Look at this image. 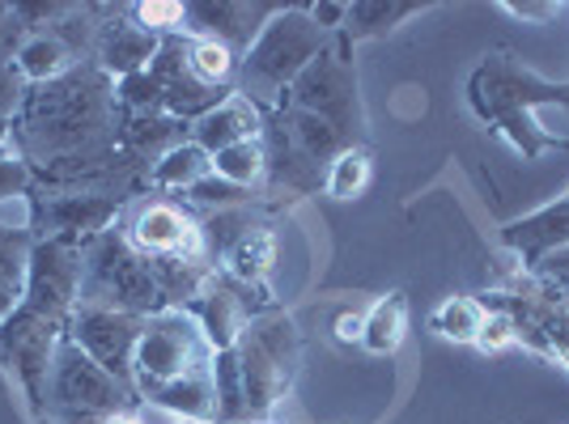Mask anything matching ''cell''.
Listing matches in <instances>:
<instances>
[{
    "label": "cell",
    "mask_w": 569,
    "mask_h": 424,
    "mask_svg": "<svg viewBox=\"0 0 569 424\" xmlns=\"http://www.w3.org/2000/svg\"><path fill=\"white\" fill-rule=\"evenodd\" d=\"M332 34H323L310 22L307 9H281L272 13L260 39L247 48L238 64V94L251 98L256 107H281V94L307 72V64L328 48Z\"/></svg>",
    "instance_id": "obj_3"
},
{
    "label": "cell",
    "mask_w": 569,
    "mask_h": 424,
    "mask_svg": "<svg viewBox=\"0 0 569 424\" xmlns=\"http://www.w3.org/2000/svg\"><path fill=\"white\" fill-rule=\"evenodd\" d=\"M213 382H217V424H242L247 421V391H242V374H238L234 349L217 353Z\"/></svg>",
    "instance_id": "obj_27"
},
{
    "label": "cell",
    "mask_w": 569,
    "mask_h": 424,
    "mask_svg": "<svg viewBox=\"0 0 569 424\" xmlns=\"http://www.w3.org/2000/svg\"><path fill=\"white\" fill-rule=\"evenodd\" d=\"M179 424H191V421H179Z\"/></svg>",
    "instance_id": "obj_43"
},
{
    "label": "cell",
    "mask_w": 569,
    "mask_h": 424,
    "mask_svg": "<svg viewBox=\"0 0 569 424\" xmlns=\"http://www.w3.org/2000/svg\"><path fill=\"white\" fill-rule=\"evenodd\" d=\"M81 246L86 242H72V238H34L22 293L26 310L69 323V314L81 302Z\"/></svg>",
    "instance_id": "obj_8"
},
{
    "label": "cell",
    "mask_w": 569,
    "mask_h": 424,
    "mask_svg": "<svg viewBox=\"0 0 569 424\" xmlns=\"http://www.w3.org/2000/svg\"><path fill=\"white\" fill-rule=\"evenodd\" d=\"M307 13H310V22L319 26L323 34H340V30H345V18H349V4H340V0H323V4H310Z\"/></svg>",
    "instance_id": "obj_37"
},
{
    "label": "cell",
    "mask_w": 569,
    "mask_h": 424,
    "mask_svg": "<svg viewBox=\"0 0 569 424\" xmlns=\"http://www.w3.org/2000/svg\"><path fill=\"white\" fill-rule=\"evenodd\" d=\"M238 64H242V60H238L226 43H217V39H191V43H188V69H191V77H196L200 85L226 90V85L234 81Z\"/></svg>",
    "instance_id": "obj_25"
},
{
    "label": "cell",
    "mask_w": 569,
    "mask_h": 424,
    "mask_svg": "<svg viewBox=\"0 0 569 424\" xmlns=\"http://www.w3.org/2000/svg\"><path fill=\"white\" fill-rule=\"evenodd\" d=\"M188 310L196 314V323L204 327V335H209V344H213L217 353L234 349L238 335L256 319V314H251V302L242 297V289H234L230 281H217V276Z\"/></svg>",
    "instance_id": "obj_16"
},
{
    "label": "cell",
    "mask_w": 569,
    "mask_h": 424,
    "mask_svg": "<svg viewBox=\"0 0 569 424\" xmlns=\"http://www.w3.org/2000/svg\"><path fill=\"white\" fill-rule=\"evenodd\" d=\"M13 144V119L0 115V149H9Z\"/></svg>",
    "instance_id": "obj_40"
},
{
    "label": "cell",
    "mask_w": 569,
    "mask_h": 424,
    "mask_svg": "<svg viewBox=\"0 0 569 424\" xmlns=\"http://www.w3.org/2000/svg\"><path fill=\"white\" fill-rule=\"evenodd\" d=\"M34 238L18 230H0V323L22 306L26 293V267H30Z\"/></svg>",
    "instance_id": "obj_24"
},
{
    "label": "cell",
    "mask_w": 569,
    "mask_h": 424,
    "mask_svg": "<svg viewBox=\"0 0 569 424\" xmlns=\"http://www.w3.org/2000/svg\"><path fill=\"white\" fill-rule=\"evenodd\" d=\"M213 174H221L226 183L234 188H256L263 179V144L260 141H242L234 149H221L213 158Z\"/></svg>",
    "instance_id": "obj_29"
},
{
    "label": "cell",
    "mask_w": 569,
    "mask_h": 424,
    "mask_svg": "<svg viewBox=\"0 0 569 424\" xmlns=\"http://www.w3.org/2000/svg\"><path fill=\"white\" fill-rule=\"evenodd\" d=\"M141 314H123V310L102 306H77L69 314V323H64V335L72 344L86 356H94L98 365L116 382H123L128 391H132V356H137V344H141Z\"/></svg>",
    "instance_id": "obj_9"
},
{
    "label": "cell",
    "mask_w": 569,
    "mask_h": 424,
    "mask_svg": "<svg viewBox=\"0 0 569 424\" xmlns=\"http://www.w3.org/2000/svg\"><path fill=\"white\" fill-rule=\"evenodd\" d=\"M209 174H213V153H204L196 141H183L179 149H170L167 158L153 162L149 183L158 191H188Z\"/></svg>",
    "instance_id": "obj_23"
},
{
    "label": "cell",
    "mask_w": 569,
    "mask_h": 424,
    "mask_svg": "<svg viewBox=\"0 0 569 424\" xmlns=\"http://www.w3.org/2000/svg\"><path fill=\"white\" fill-rule=\"evenodd\" d=\"M361 331H366V314L361 310H345L340 319H336V344H361Z\"/></svg>",
    "instance_id": "obj_39"
},
{
    "label": "cell",
    "mask_w": 569,
    "mask_h": 424,
    "mask_svg": "<svg viewBox=\"0 0 569 424\" xmlns=\"http://www.w3.org/2000/svg\"><path fill=\"white\" fill-rule=\"evenodd\" d=\"M263 174L284 191H298V195H310V191L323 188V179H328V170L319 162H310L307 153L293 144V137L284 132L281 119H272V123H263Z\"/></svg>",
    "instance_id": "obj_15"
},
{
    "label": "cell",
    "mask_w": 569,
    "mask_h": 424,
    "mask_svg": "<svg viewBox=\"0 0 569 424\" xmlns=\"http://www.w3.org/2000/svg\"><path fill=\"white\" fill-rule=\"evenodd\" d=\"M183 141H191V123L174 115H123L119 123V144L132 162H158Z\"/></svg>",
    "instance_id": "obj_17"
},
{
    "label": "cell",
    "mask_w": 569,
    "mask_h": 424,
    "mask_svg": "<svg viewBox=\"0 0 569 424\" xmlns=\"http://www.w3.org/2000/svg\"><path fill=\"white\" fill-rule=\"evenodd\" d=\"M510 340H515V319H510V314H485V327H480V340H476V344H480V349H506V344H510Z\"/></svg>",
    "instance_id": "obj_36"
},
{
    "label": "cell",
    "mask_w": 569,
    "mask_h": 424,
    "mask_svg": "<svg viewBox=\"0 0 569 424\" xmlns=\"http://www.w3.org/2000/svg\"><path fill=\"white\" fill-rule=\"evenodd\" d=\"M242 424H268V421H242Z\"/></svg>",
    "instance_id": "obj_42"
},
{
    "label": "cell",
    "mask_w": 569,
    "mask_h": 424,
    "mask_svg": "<svg viewBox=\"0 0 569 424\" xmlns=\"http://www.w3.org/2000/svg\"><path fill=\"white\" fill-rule=\"evenodd\" d=\"M191 204H200V209H238V204H247V188H234V183H226L221 174H209V179H200L196 188L183 191Z\"/></svg>",
    "instance_id": "obj_33"
},
{
    "label": "cell",
    "mask_w": 569,
    "mask_h": 424,
    "mask_svg": "<svg viewBox=\"0 0 569 424\" xmlns=\"http://www.w3.org/2000/svg\"><path fill=\"white\" fill-rule=\"evenodd\" d=\"M102 424H144V421L137 416V412H116V416H107Z\"/></svg>",
    "instance_id": "obj_41"
},
{
    "label": "cell",
    "mask_w": 569,
    "mask_h": 424,
    "mask_svg": "<svg viewBox=\"0 0 569 424\" xmlns=\"http://www.w3.org/2000/svg\"><path fill=\"white\" fill-rule=\"evenodd\" d=\"M34 183V174H30V165L18 158V149L9 144V149H0V200H13V195H26Z\"/></svg>",
    "instance_id": "obj_34"
},
{
    "label": "cell",
    "mask_w": 569,
    "mask_h": 424,
    "mask_svg": "<svg viewBox=\"0 0 569 424\" xmlns=\"http://www.w3.org/2000/svg\"><path fill=\"white\" fill-rule=\"evenodd\" d=\"M153 55H158V39L132 22L128 9L102 4V26H98L94 51H90V60H94L98 69L107 72V77H116V81H123L132 72L149 69Z\"/></svg>",
    "instance_id": "obj_12"
},
{
    "label": "cell",
    "mask_w": 569,
    "mask_h": 424,
    "mask_svg": "<svg viewBox=\"0 0 569 424\" xmlns=\"http://www.w3.org/2000/svg\"><path fill=\"white\" fill-rule=\"evenodd\" d=\"M200 230H204L209 260H221V255H226V251H230V246H234V242L247 234V230H256V221H251V209H247V204H238V209L209 212V216L200 221Z\"/></svg>",
    "instance_id": "obj_30"
},
{
    "label": "cell",
    "mask_w": 569,
    "mask_h": 424,
    "mask_svg": "<svg viewBox=\"0 0 569 424\" xmlns=\"http://www.w3.org/2000/svg\"><path fill=\"white\" fill-rule=\"evenodd\" d=\"M408 335V297L400 289L379 297L366 310V331H361V349L375 356H391Z\"/></svg>",
    "instance_id": "obj_22"
},
{
    "label": "cell",
    "mask_w": 569,
    "mask_h": 424,
    "mask_svg": "<svg viewBox=\"0 0 569 424\" xmlns=\"http://www.w3.org/2000/svg\"><path fill=\"white\" fill-rule=\"evenodd\" d=\"M408 13H417V4H400V0H357L349 4V18H345V34L353 39H366V34H382L396 22H403Z\"/></svg>",
    "instance_id": "obj_28"
},
{
    "label": "cell",
    "mask_w": 569,
    "mask_h": 424,
    "mask_svg": "<svg viewBox=\"0 0 569 424\" xmlns=\"http://www.w3.org/2000/svg\"><path fill=\"white\" fill-rule=\"evenodd\" d=\"M263 137V111L242 94H230L221 107H213L209 115H200L191 123V141L200 144L204 153H221L234 149L242 141H260Z\"/></svg>",
    "instance_id": "obj_14"
},
{
    "label": "cell",
    "mask_w": 569,
    "mask_h": 424,
    "mask_svg": "<svg viewBox=\"0 0 569 424\" xmlns=\"http://www.w3.org/2000/svg\"><path fill=\"white\" fill-rule=\"evenodd\" d=\"M123 238L141 251L144 260H183V263H204L209 246H204V230L183 204L174 200H144L132 209Z\"/></svg>",
    "instance_id": "obj_10"
},
{
    "label": "cell",
    "mask_w": 569,
    "mask_h": 424,
    "mask_svg": "<svg viewBox=\"0 0 569 424\" xmlns=\"http://www.w3.org/2000/svg\"><path fill=\"white\" fill-rule=\"evenodd\" d=\"M60 340H64V323L43 319L26 306H18L0 323V370L18 382L26 416L34 424H43L48 416V382Z\"/></svg>",
    "instance_id": "obj_6"
},
{
    "label": "cell",
    "mask_w": 569,
    "mask_h": 424,
    "mask_svg": "<svg viewBox=\"0 0 569 424\" xmlns=\"http://www.w3.org/2000/svg\"><path fill=\"white\" fill-rule=\"evenodd\" d=\"M536 267H540V276H545L548 284H557L561 293H569V246L548 251L545 260H536Z\"/></svg>",
    "instance_id": "obj_38"
},
{
    "label": "cell",
    "mask_w": 569,
    "mask_h": 424,
    "mask_svg": "<svg viewBox=\"0 0 569 424\" xmlns=\"http://www.w3.org/2000/svg\"><path fill=\"white\" fill-rule=\"evenodd\" d=\"M433 331L442 340H455V344H476L480 340V327H485V310L472 297H447L442 306L433 310Z\"/></svg>",
    "instance_id": "obj_26"
},
{
    "label": "cell",
    "mask_w": 569,
    "mask_h": 424,
    "mask_svg": "<svg viewBox=\"0 0 569 424\" xmlns=\"http://www.w3.org/2000/svg\"><path fill=\"white\" fill-rule=\"evenodd\" d=\"M268 4H242V0H217V4H188V34L191 39H217L234 51L238 60L260 39L268 26Z\"/></svg>",
    "instance_id": "obj_13"
},
{
    "label": "cell",
    "mask_w": 569,
    "mask_h": 424,
    "mask_svg": "<svg viewBox=\"0 0 569 424\" xmlns=\"http://www.w3.org/2000/svg\"><path fill=\"white\" fill-rule=\"evenodd\" d=\"M77 64L81 60L51 30H30L22 39V48H18V55H13V69L22 77V85H48L56 77L72 72Z\"/></svg>",
    "instance_id": "obj_20"
},
{
    "label": "cell",
    "mask_w": 569,
    "mask_h": 424,
    "mask_svg": "<svg viewBox=\"0 0 569 424\" xmlns=\"http://www.w3.org/2000/svg\"><path fill=\"white\" fill-rule=\"evenodd\" d=\"M22 94H26V85H22V77H18V69H13V60H0V115L13 119Z\"/></svg>",
    "instance_id": "obj_35"
},
{
    "label": "cell",
    "mask_w": 569,
    "mask_h": 424,
    "mask_svg": "<svg viewBox=\"0 0 569 424\" xmlns=\"http://www.w3.org/2000/svg\"><path fill=\"white\" fill-rule=\"evenodd\" d=\"M366 183H370V153H366V149H353V144L328 165V179H323L328 195H336V200H353Z\"/></svg>",
    "instance_id": "obj_31"
},
{
    "label": "cell",
    "mask_w": 569,
    "mask_h": 424,
    "mask_svg": "<svg viewBox=\"0 0 569 424\" xmlns=\"http://www.w3.org/2000/svg\"><path fill=\"white\" fill-rule=\"evenodd\" d=\"M284 98H289V107L332 123L345 141L353 137L361 111H357V72L353 60H349V48H345V30L336 39H328V48L310 60L307 72L289 85Z\"/></svg>",
    "instance_id": "obj_7"
},
{
    "label": "cell",
    "mask_w": 569,
    "mask_h": 424,
    "mask_svg": "<svg viewBox=\"0 0 569 424\" xmlns=\"http://www.w3.org/2000/svg\"><path fill=\"white\" fill-rule=\"evenodd\" d=\"M128 13L153 39L188 34V4H179V0H144V4H128Z\"/></svg>",
    "instance_id": "obj_32"
},
{
    "label": "cell",
    "mask_w": 569,
    "mask_h": 424,
    "mask_svg": "<svg viewBox=\"0 0 569 424\" xmlns=\"http://www.w3.org/2000/svg\"><path fill=\"white\" fill-rule=\"evenodd\" d=\"M238 374L247 391V421H268V412L289 395L298 361H302V335L289 314H256L234 344Z\"/></svg>",
    "instance_id": "obj_4"
},
{
    "label": "cell",
    "mask_w": 569,
    "mask_h": 424,
    "mask_svg": "<svg viewBox=\"0 0 569 424\" xmlns=\"http://www.w3.org/2000/svg\"><path fill=\"white\" fill-rule=\"evenodd\" d=\"M149 319L162 310V293L153 284V267L141 251L123 238V230H102L81 246V302Z\"/></svg>",
    "instance_id": "obj_5"
},
{
    "label": "cell",
    "mask_w": 569,
    "mask_h": 424,
    "mask_svg": "<svg viewBox=\"0 0 569 424\" xmlns=\"http://www.w3.org/2000/svg\"><path fill=\"white\" fill-rule=\"evenodd\" d=\"M272 263H277V238L268 225H256V230H247V234L238 238L234 246L221 255V267H226V281L238 284L242 293H268L263 281H268V272H272Z\"/></svg>",
    "instance_id": "obj_18"
},
{
    "label": "cell",
    "mask_w": 569,
    "mask_h": 424,
    "mask_svg": "<svg viewBox=\"0 0 569 424\" xmlns=\"http://www.w3.org/2000/svg\"><path fill=\"white\" fill-rule=\"evenodd\" d=\"M116 77L81 60L48 85H26L13 111V149L48 191H119L132 158L119 144Z\"/></svg>",
    "instance_id": "obj_1"
},
{
    "label": "cell",
    "mask_w": 569,
    "mask_h": 424,
    "mask_svg": "<svg viewBox=\"0 0 569 424\" xmlns=\"http://www.w3.org/2000/svg\"><path fill=\"white\" fill-rule=\"evenodd\" d=\"M119 212L123 191H43L34 195V238L90 242L102 230H116Z\"/></svg>",
    "instance_id": "obj_11"
},
{
    "label": "cell",
    "mask_w": 569,
    "mask_h": 424,
    "mask_svg": "<svg viewBox=\"0 0 569 424\" xmlns=\"http://www.w3.org/2000/svg\"><path fill=\"white\" fill-rule=\"evenodd\" d=\"M506 242H510L515 251H522L527 260H545L548 251L569 246V200L548 204V209L515 221V225L506 230Z\"/></svg>",
    "instance_id": "obj_19"
},
{
    "label": "cell",
    "mask_w": 569,
    "mask_h": 424,
    "mask_svg": "<svg viewBox=\"0 0 569 424\" xmlns=\"http://www.w3.org/2000/svg\"><path fill=\"white\" fill-rule=\"evenodd\" d=\"M277 119H281L284 132L293 137V144L307 153L310 162L332 165L336 158L349 149V141L336 132L332 123H323V119L310 115V111H298V107H277Z\"/></svg>",
    "instance_id": "obj_21"
},
{
    "label": "cell",
    "mask_w": 569,
    "mask_h": 424,
    "mask_svg": "<svg viewBox=\"0 0 569 424\" xmlns=\"http://www.w3.org/2000/svg\"><path fill=\"white\" fill-rule=\"evenodd\" d=\"M217 349L188 306H162L144 319L132 356L137 400L191 424H217Z\"/></svg>",
    "instance_id": "obj_2"
}]
</instances>
